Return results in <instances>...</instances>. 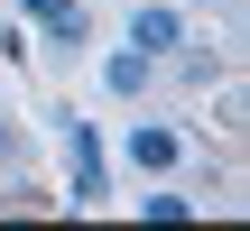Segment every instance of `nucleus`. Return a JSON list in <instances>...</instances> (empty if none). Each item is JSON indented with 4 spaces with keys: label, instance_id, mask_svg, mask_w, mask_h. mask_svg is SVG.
Listing matches in <instances>:
<instances>
[{
    "label": "nucleus",
    "instance_id": "20e7f679",
    "mask_svg": "<svg viewBox=\"0 0 250 231\" xmlns=\"http://www.w3.org/2000/svg\"><path fill=\"white\" fill-rule=\"evenodd\" d=\"M19 9H28V28H37L56 56H65V46H83V28H93V19H83V0H19Z\"/></svg>",
    "mask_w": 250,
    "mask_h": 231
},
{
    "label": "nucleus",
    "instance_id": "1a4fd4ad",
    "mask_svg": "<svg viewBox=\"0 0 250 231\" xmlns=\"http://www.w3.org/2000/svg\"><path fill=\"white\" fill-rule=\"evenodd\" d=\"M0 56H9V65L28 56V28H19V19H0Z\"/></svg>",
    "mask_w": 250,
    "mask_h": 231
},
{
    "label": "nucleus",
    "instance_id": "f03ea898",
    "mask_svg": "<svg viewBox=\"0 0 250 231\" xmlns=\"http://www.w3.org/2000/svg\"><path fill=\"white\" fill-rule=\"evenodd\" d=\"M121 46H139V56L167 65V56L186 46V0H130V37H121Z\"/></svg>",
    "mask_w": 250,
    "mask_h": 231
},
{
    "label": "nucleus",
    "instance_id": "9d476101",
    "mask_svg": "<svg viewBox=\"0 0 250 231\" xmlns=\"http://www.w3.org/2000/svg\"><path fill=\"white\" fill-rule=\"evenodd\" d=\"M0 111H9V102H0Z\"/></svg>",
    "mask_w": 250,
    "mask_h": 231
},
{
    "label": "nucleus",
    "instance_id": "39448f33",
    "mask_svg": "<svg viewBox=\"0 0 250 231\" xmlns=\"http://www.w3.org/2000/svg\"><path fill=\"white\" fill-rule=\"evenodd\" d=\"M102 83H111V93H121V102H139V93H148V83H158V56H139V46H121V56H111V65H102Z\"/></svg>",
    "mask_w": 250,
    "mask_h": 231
},
{
    "label": "nucleus",
    "instance_id": "f257e3e1",
    "mask_svg": "<svg viewBox=\"0 0 250 231\" xmlns=\"http://www.w3.org/2000/svg\"><path fill=\"white\" fill-rule=\"evenodd\" d=\"M56 148H65V194L56 204H74V213L111 204V148H102V130L74 120V111H56Z\"/></svg>",
    "mask_w": 250,
    "mask_h": 231
},
{
    "label": "nucleus",
    "instance_id": "7ed1b4c3",
    "mask_svg": "<svg viewBox=\"0 0 250 231\" xmlns=\"http://www.w3.org/2000/svg\"><path fill=\"white\" fill-rule=\"evenodd\" d=\"M121 157H130L139 176H176V167H186V130H167V120H139V130L121 139Z\"/></svg>",
    "mask_w": 250,
    "mask_h": 231
},
{
    "label": "nucleus",
    "instance_id": "0eeeda50",
    "mask_svg": "<svg viewBox=\"0 0 250 231\" xmlns=\"http://www.w3.org/2000/svg\"><path fill=\"white\" fill-rule=\"evenodd\" d=\"M148 222H195V194H139Z\"/></svg>",
    "mask_w": 250,
    "mask_h": 231
},
{
    "label": "nucleus",
    "instance_id": "423d86ee",
    "mask_svg": "<svg viewBox=\"0 0 250 231\" xmlns=\"http://www.w3.org/2000/svg\"><path fill=\"white\" fill-rule=\"evenodd\" d=\"M0 213H56V194H46V185H28V176H19V185H9V194H0Z\"/></svg>",
    "mask_w": 250,
    "mask_h": 231
},
{
    "label": "nucleus",
    "instance_id": "6e6552de",
    "mask_svg": "<svg viewBox=\"0 0 250 231\" xmlns=\"http://www.w3.org/2000/svg\"><path fill=\"white\" fill-rule=\"evenodd\" d=\"M28 167V130H9V111H0V176H19Z\"/></svg>",
    "mask_w": 250,
    "mask_h": 231
}]
</instances>
